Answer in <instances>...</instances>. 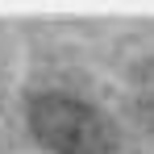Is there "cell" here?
Returning a JSON list of instances; mask_svg holds the SVG:
<instances>
[{
  "instance_id": "cell-2",
  "label": "cell",
  "mask_w": 154,
  "mask_h": 154,
  "mask_svg": "<svg viewBox=\"0 0 154 154\" xmlns=\"http://www.w3.org/2000/svg\"><path fill=\"white\" fill-rule=\"evenodd\" d=\"M129 108L146 129H154V54H146L129 79Z\"/></svg>"
},
{
  "instance_id": "cell-1",
  "label": "cell",
  "mask_w": 154,
  "mask_h": 154,
  "mask_svg": "<svg viewBox=\"0 0 154 154\" xmlns=\"http://www.w3.org/2000/svg\"><path fill=\"white\" fill-rule=\"evenodd\" d=\"M25 129L46 154H117L121 133L112 117L63 88L29 92L25 100Z\"/></svg>"
}]
</instances>
